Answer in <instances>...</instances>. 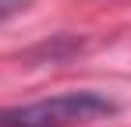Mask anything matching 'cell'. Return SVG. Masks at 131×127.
Listing matches in <instances>:
<instances>
[{
    "instance_id": "obj_1",
    "label": "cell",
    "mask_w": 131,
    "mask_h": 127,
    "mask_svg": "<svg viewBox=\"0 0 131 127\" xmlns=\"http://www.w3.org/2000/svg\"><path fill=\"white\" fill-rule=\"evenodd\" d=\"M113 113H117L113 99H106L103 92L82 88V92H60L39 103L0 109V127H82Z\"/></svg>"
},
{
    "instance_id": "obj_2",
    "label": "cell",
    "mask_w": 131,
    "mask_h": 127,
    "mask_svg": "<svg viewBox=\"0 0 131 127\" xmlns=\"http://www.w3.org/2000/svg\"><path fill=\"white\" fill-rule=\"evenodd\" d=\"M28 4H32V0H0V21H7V18H14V14H21Z\"/></svg>"
}]
</instances>
